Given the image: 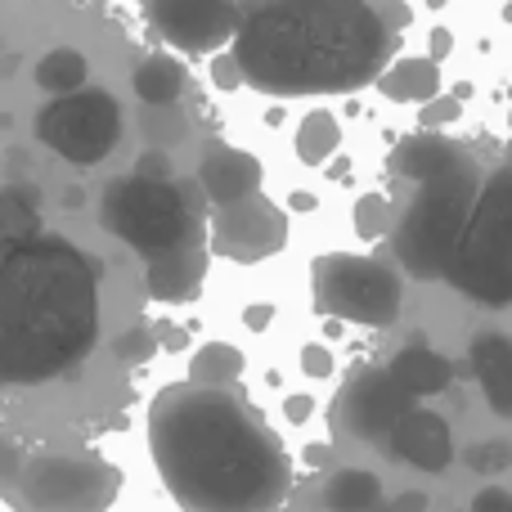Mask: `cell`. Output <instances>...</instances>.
<instances>
[{
  "label": "cell",
  "instance_id": "6da1fadb",
  "mask_svg": "<svg viewBox=\"0 0 512 512\" xmlns=\"http://www.w3.org/2000/svg\"><path fill=\"white\" fill-rule=\"evenodd\" d=\"M149 450L185 512H270L292 486L283 441L230 382L162 391L149 409Z\"/></svg>",
  "mask_w": 512,
  "mask_h": 512
},
{
  "label": "cell",
  "instance_id": "7a4b0ae2",
  "mask_svg": "<svg viewBox=\"0 0 512 512\" xmlns=\"http://www.w3.org/2000/svg\"><path fill=\"white\" fill-rule=\"evenodd\" d=\"M396 54L373 0H261L234 27L239 77L265 95H346Z\"/></svg>",
  "mask_w": 512,
  "mask_h": 512
},
{
  "label": "cell",
  "instance_id": "3957f363",
  "mask_svg": "<svg viewBox=\"0 0 512 512\" xmlns=\"http://www.w3.org/2000/svg\"><path fill=\"white\" fill-rule=\"evenodd\" d=\"M99 342V261L63 239L0 252V387L77 369Z\"/></svg>",
  "mask_w": 512,
  "mask_h": 512
},
{
  "label": "cell",
  "instance_id": "277c9868",
  "mask_svg": "<svg viewBox=\"0 0 512 512\" xmlns=\"http://www.w3.org/2000/svg\"><path fill=\"white\" fill-rule=\"evenodd\" d=\"M477 189H481L477 158L414 180V198L405 203L396 230H391V252L414 279H445V265L454 256V243L463 234Z\"/></svg>",
  "mask_w": 512,
  "mask_h": 512
},
{
  "label": "cell",
  "instance_id": "5b68a950",
  "mask_svg": "<svg viewBox=\"0 0 512 512\" xmlns=\"http://www.w3.org/2000/svg\"><path fill=\"white\" fill-rule=\"evenodd\" d=\"M445 279L477 306H512V153L504 167L481 176Z\"/></svg>",
  "mask_w": 512,
  "mask_h": 512
},
{
  "label": "cell",
  "instance_id": "8992f818",
  "mask_svg": "<svg viewBox=\"0 0 512 512\" xmlns=\"http://www.w3.org/2000/svg\"><path fill=\"white\" fill-rule=\"evenodd\" d=\"M99 216H104V230L122 239L126 248H135L144 261L203 234V216L194 212V198L171 180H153L140 171L104 189Z\"/></svg>",
  "mask_w": 512,
  "mask_h": 512
},
{
  "label": "cell",
  "instance_id": "52a82bcc",
  "mask_svg": "<svg viewBox=\"0 0 512 512\" xmlns=\"http://www.w3.org/2000/svg\"><path fill=\"white\" fill-rule=\"evenodd\" d=\"M5 495L23 512H104L117 472L95 454H23Z\"/></svg>",
  "mask_w": 512,
  "mask_h": 512
},
{
  "label": "cell",
  "instance_id": "ba28073f",
  "mask_svg": "<svg viewBox=\"0 0 512 512\" xmlns=\"http://www.w3.org/2000/svg\"><path fill=\"white\" fill-rule=\"evenodd\" d=\"M117 135H122V108L108 90L77 86L68 95H54L50 104L36 113V140L54 149L72 167H95L113 153Z\"/></svg>",
  "mask_w": 512,
  "mask_h": 512
},
{
  "label": "cell",
  "instance_id": "9c48e42d",
  "mask_svg": "<svg viewBox=\"0 0 512 512\" xmlns=\"http://www.w3.org/2000/svg\"><path fill=\"white\" fill-rule=\"evenodd\" d=\"M315 301L324 315L387 328L400 315V279L373 256L333 252L315 261Z\"/></svg>",
  "mask_w": 512,
  "mask_h": 512
},
{
  "label": "cell",
  "instance_id": "30bf717a",
  "mask_svg": "<svg viewBox=\"0 0 512 512\" xmlns=\"http://www.w3.org/2000/svg\"><path fill=\"white\" fill-rule=\"evenodd\" d=\"M414 409V396L387 369H360L333 400V427L355 441H387L391 427Z\"/></svg>",
  "mask_w": 512,
  "mask_h": 512
},
{
  "label": "cell",
  "instance_id": "8fae6325",
  "mask_svg": "<svg viewBox=\"0 0 512 512\" xmlns=\"http://www.w3.org/2000/svg\"><path fill=\"white\" fill-rule=\"evenodd\" d=\"M149 27L185 54H212L239 27V0H144Z\"/></svg>",
  "mask_w": 512,
  "mask_h": 512
},
{
  "label": "cell",
  "instance_id": "7c38bea8",
  "mask_svg": "<svg viewBox=\"0 0 512 512\" xmlns=\"http://www.w3.org/2000/svg\"><path fill=\"white\" fill-rule=\"evenodd\" d=\"M288 243V216L261 194H248V198H234L216 212V225H212V248L230 261H261V256L279 252Z\"/></svg>",
  "mask_w": 512,
  "mask_h": 512
},
{
  "label": "cell",
  "instance_id": "4fadbf2b",
  "mask_svg": "<svg viewBox=\"0 0 512 512\" xmlns=\"http://www.w3.org/2000/svg\"><path fill=\"white\" fill-rule=\"evenodd\" d=\"M387 445L405 463H414V468H423V472H441V468H450V459H454L450 423H445L441 414H432V409H409V414L391 427Z\"/></svg>",
  "mask_w": 512,
  "mask_h": 512
},
{
  "label": "cell",
  "instance_id": "5bb4252c",
  "mask_svg": "<svg viewBox=\"0 0 512 512\" xmlns=\"http://www.w3.org/2000/svg\"><path fill=\"white\" fill-rule=\"evenodd\" d=\"M198 180H203V194L212 198L216 207H225V203H234V198L256 194V185H261V162L243 149H230V144H207Z\"/></svg>",
  "mask_w": 512,
  "mask_h": 512
},
{
  "label": "cell",
  "instance_id": "9a60e30c",
  "mask_svg": "<svg viewBox=\"0 0 512 512\" xmlns=\"http://www.w3.org/2000/svg\"><path fill=\"white\" fill-rule=\"evenodd\" d=\"M203 270H207V248L203 234L171 252L149 256V270H144V283H149V297L158 301H185L203 288Z\"/></svg>",
  "mask_w": 512,
  "mask_h": 512
},
{
  "label": "cell",
  "instance_id": "2e32d148",
  "mask_svg": "<svg viewBox=\"0 0 512 512\" xmlns=\"http://www.w3.org/2000/svg\"><path fill=\"white\" fill-rule=\"evenodd\" d=\"M468 360H472V373H477L481 391H486L490 409H495L499 418H512V337L477 333Z\"/></svg>",
  "mask_w": 512,
  "mask_h": 512
},
{
  "label": "cell",
  "instance_id": "e0dca14e",
  "mask_svg": "<svg viewBox=\"0 0 512 512\" xmlns=\"http://www.w3.org/2000/svg\"><path fill=\"white\" fill-rule=\"evenodd\" d=\"M387 373H391V378H396L414 400H418V396H436V391L450 387V360H445V355H436V351H427L423 342L405 346V351H400L396 360L387 364Z\"/></svg>",
  "mask_w": 512,
  "mask_h": 512
},
{
  "label": "cell",
  "instance_id": "ac0fdd59",
  "mask_svg": "<svg viewBox=\"0 0 512 512\" xmlns=\"http://www.w3.org/2000/svg\"><path fill=\"white\" fill-rule=\"evenodd\" d=\"M41 234V207H36V189L5 185L0 189V252L23 248L27 239Z\"/></svg>",
  "mask_w": 512,
  "mask_h": 512
},
{
  "label": "cell",
  "instance_id": "d6986e66",
  "mask_svg": "<svg viewBox=\"0 0 512 512\" xmlns=\"http://www.w3.org/2000/svg\"><path fill=\"white\" fill-rule=\"evenodd\" d=\"M378 90L396 104H427V99L441 90V72H436V59H400L396 68L378 72Z\"/></svg>",
  "mask_w": 512,
  "mask_h": 512
},
{
  "label": "cell",
  "instance_id": "ffe728a7",
  "mask_svg": "<svg viewBox=\"0 0 512 512\" xmlns=\"http://www.w3.org/2000/svg\"><path fill=\"white\" fill-rule=\"evenodd\" d=\"M131 86L149 108H167V104H176L180 90H185V68H180L171 54H149V59L135 68Z\"/></svg>",
  "mask_w": 512,
  "mask_h": 512
},
{
  "label": "cell",
  "instance_id": "44dd1931",
  "mask_svg": "<svg viewBox=\"0 0 512 512\" xmlns=\"http://www.w3.org/2000/svg\"><path fill=\"white\" fill-rule=\"evenodd\" d=\"M382 499V481L364 468H342L328 477L324 486V504L333 512H355V508H369Z\"/></svg>",
  "mask_w": 512,
  "mask_h": 512
},
{
  "label": "cell",
  "instance_id": "7402d4cb",
  "mask_svg": "<svg viewBox=\"0 0 512 512\" xmlns=\"http://www.w3.org/2000/svg\"><path fill=\"white\" fill-rule=\"evenodd\" d=\"M86 77H90V63L72 45H59V50H50L36 63V86L50 90V95H68V90L86 86Z\"/></svg>",
  "mask_w": 512,
  "mask_h": 512
},
{
  "label": "cell",
  "instance_id": "603a6c76",
  "mask_svg": "<svg viewBox=\"0 0 512 512\" xmlns=\"http://www.w3.org/2000/svg\"><path fill=\"white\" fill-rule=\"evenodd\" d=\"M337 140H342V131H337V122H333V113H310L306 122H301V131H297V153H301V162H324L328 153L337 149Z\"/></svg>",
  "mask_w": 512,
  "mask_h": 512
},
{
  "label": "cell",
  "instance_id": "cb8c5ba5",
  "mask_svg": "<svg viewBox=\"0 0 512 512\" xmlns=\"http://www.w3.org/2000/svg\"><path fill=\"white\" fill-rule=\"evenodd\" d=\"M239 373H243V355L234 351V346H225V342H212V346H203V351H198L189 378H194V382H234Z\"/></svg>",
  "mask_w": 512,
  "mask_h": 512
},
{
  "label": "cell",
  "instance_id": "d4e9b609",
  "mask_svg": "<svg viewBox=\"0 0 512 512\" xmlns=\"http://www.w3.org/2000/svg\"><path fill=\"white\" fill-rule=\"evenodd\" d=\"M113 351H117V360H131V364L135 360H149V355H153V337L144 333V328H131V333L117 337Z\"/></svg>",
  "mask_w": 512,
  "mask_h": 512
},
{
  "label": "cell",
  "instance_id": "484cf974",
  "mask_svg": "<svg viewBox=\"0 0 512 512\" xmlns=\"http://www.w3.org/2000/svg\"><path fill=\"white\" fill-rule=\"evenodd\" d=\"M355 225H360L364 239H378V230H382V203H378V194L360 198V212H355Z\"/></svg>",
  "mask_w": 512,
  "mask_h": 512
},
{
  "label": "cell",
  "instance_id": "4316f807",
  "mask_svg": "<svg viewBox=\"0 0 512 512\" xmlns=\"http://www.w3.org/2000/svg\"><path fill=\"white\" fill-rule=\"evenodd\" d=\"M508 463V454H504V445L499 441H486V445H477V450H472V468L477 472H499Z\"/></svg>",
  "mask_w": 512,
  "mask_h": 512
},
{
  "label": "cell",
  "instance_id": "83f0119b",
  "mask_svg": "<svg viewBox=\"0 0 512 512\" xmlns=\"http://www.w3.org/2000/svg\"><path fill=\"white\" fill-rule=\"evenodd\" d=\"M459 117V99H427L423 108V126H441V122H454Z\"/></svg>",
  "mask_w": 512,
  "mask_h": 512
},
{
  "label": "cell",
  "instance_id": "f1b7e54d",
  "mask_svg": "<svg viewBox=\"0 0 512 512\" xmlns=\"http://www.w3.org/2000/svg\"><path fill=\"white\" fill-rule=\"evenodd\" d=\"M472 512H512V495L499 486H486L477 499H472Z\"/></svg>",
  "mask_w": 512,
  "mask_h": 512
},
{
  "label": "cell",
  "instance_id": "f546056e",
  "mask_svg": "<svg viewBox=\"0 0 512 512\" xmlns=\"http://www.w3.org/2000/svg\"><path fill=\"white\" fill-rule=\"evenodd\" d=\"M18 463H23V450H18L9 436H0V490L14 481V472H18Z\"/></svg>",
  "mask_w": 512,
  "mask_h": 512
},
{
  "label": "cell",
  "instance_id": "4dcf8cb0",
  "mask_svg": "<svg viewBox=\"0 0 512 512\" xmlns=\"http://www.w3.org/2000/svg\"><path fill=\"white\" fill-rule=\"evenodd\" d=\"M301 364H306V373H315V378H328V369H333L324 346H306V351H301Z\"/></svg>",
  "mask_w": 512,
  "mask_h": 512
},
{
  "label": "cell",
  "instance_id": "1f68e13d",
  "mask_svg": "<svg viewBox=\"0 0 512 512\" xmlns=\"http://www.w3.org/2000/svg\"><path fill=\"white\" fill-rule=\"evenodd\" d=\"M373 5H378V14L387 18V27H391V32H400V27L409 23V9L400 5V0H373Z\"/></svg>",
  "mask_w": 512,
  "mask_h": 512
},
{
  "label": "cell",
  "instance_id": "d6a6232c",
  "mask_svg": "<svg viewBox=\"0 0 512 512\" xmlns=\"http://www.w3.org/2000/svg\"><path fill=\"white\" fill-rule=\"evenodd\" d=\"M140 176L171 180V162H167V153H144V158H140Z\"/></svg>",
  "mask_w": 512,
  "mask_h": 512
},
{
  "label": "cell",
  "instance_id": "836d02e7",
  "mask_svg": "<svg viewBox=\"0 0 512 512\" xmlns=\"http://www.w3.org/2000/svg\"><path fill=\"white\" fill-rule=\"evenodd\" d=\"M216 86H221V90H234V86H239V63H234V54H230V59H216Z\"/></svg>",
  "mask_w": 512,
  "mask_h": 512
},
{
  "label": "cell",
  "instance_id": "e575fe53",
  "mask_svg": "<svg viewBox=\"0 0 512 512\" xmlns=\"http://www.w3.org/2000/svg\"><path fill=\"white\" fill-rule=\"evenodd\" d=\"M450 45H454V41H450V32H445V27H436V32H432V50H436V59H441V54L450 50Z\"/></svg>",
  "mask_w": 512,
  "mask_h": 512
},
{
  "label": "cell",
  "instance_id": "d590c367",
  "mask_svg": "<svg viewBox=\"0 0 512 512\" xmlns=\"http://www.w3.org/2000/svg\"><path fill=\"white\" fill-rule=\"evenodd\" d=\"M373 508H378V504H369V508H355V512H373Z\"/></svg>",
  "mask_w": 512,
  "mask_h": 512
}]
</instances>
